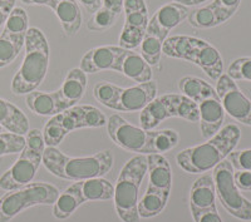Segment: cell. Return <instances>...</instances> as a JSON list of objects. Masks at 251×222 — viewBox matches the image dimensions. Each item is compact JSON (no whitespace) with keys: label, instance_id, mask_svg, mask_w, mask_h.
Here are the masks:
<instances>
[{"label":"cell","instance_id":"cell-15","mask_svg":"<svg viewBox=\"0 0 251 222\" xmlns=\"http://www.w3.org/2000/svg\"><path fill=\"white\" fill-rule=\"evenodd\" d=\"M224 111L243 124L251 125V100L240 91L234 79L227 74H221L216 87Z\"/></svg>","mask_w":251,"mask_h":222},{"label":"cell","instance_id":"cell-3","mask_svg":"<svg viewBox=\"0 0 251 222\" xmlns=\"http://www.w3.org/2000/svg\"><path fill=\"white\" fill-rule=\"evenodd\" d=\"M24 46V60L12 80V92L17 96L35 91L46 78L49 67V44L43 31L29 28Z\"/></svg>","mask_w":251,"mask_h":222},{"label":"cell","instance_id":"cell-33","mask_svg":"<svg viewBox=\"0 0 251 222\" xmlns=\"http://www.w3.org/2000/svg\"><path fill=\"white\" fill-rule=\"evenodd\" d=\"M188 23L191 24L194 28L199 29H207L217 26L214 13L211 12V9L208 8V5L195 9V10L188 13Z\"/></svg>","mask_w":251,"mask_h":222},{"label":"cell","instance_id":"cell-40","mask_svg":"<svg viewBox=\"0 0 251 222\" xmlns=\"http://www.w3.org/2000/svg\"><path fill=\"white\" fill-rule=\"evenodd\" d=\"M100 9L117 18L123 10V0H102Z\"/></svg>","mask_w":251,"mask_h":222},{"label":"cell","instance_id":"cell-4","mask_svg":"<svg viewBox=\"0 0 251 222\" xmlns=\"http://www.w3.org/2000/svg\"><path fill=\"white\" fill-rule=\"evenodd\" d=\"M162 53L167 57L190 60L200 67L211 79L217 80L224 72L221 54L214 46L190 35H174L163 42Z\"/></svg>","mask_w":251,"mask_h":222},{"label":"cell","instance_id":"cell-43","mask_svg":"<svg viewBox=\"0 0 251 222\" xmlns=\"http://www.w3.org/2000/svg\"><path fill=\"white\" fill-rule=\"evenodd\" d=\"M53 0H22V3L28 4V5H46L50 6Z\"/></svg>","mask_w":251,"mask_h":222},{"label":"cell","instance_id":"cell-7","mask_svg":"<svg viewBox=\"0 0 251 222\" xmlns=\"http://www.w3.org/2000/svg\"><path fill=\"white\" fill-rule=\"evenodd\" d=\"M147 156L138 154L123 166L114 187V207L123 222H138V192L147 173Z\"/></svg>","mask_w":251,"mask_h":222},{"label":"cell","instance_id":"cell-38","mask_svg":"<svg viewBox=\"0 0 251 222\" xmlns=\"http://www.w3.org/2000/svg\"><path fill=\"white\" fill-rule=\"evenodd\" d=\"M195 222H224L216 210V206L205 210H191Z\"/></svg>","mask_w":251,"mask_h":222},{"label":"cell","instance_id":"cell-14","mask_svg":"<svg viewBox=\"0 0 251 222\" xmlns=\"http://www.w3.org/2000/svg\"><path fill=\"white\" fill-rule=\"evenodd\" d=\"M123 10L125 24L120 35V47L132 50L142 43L149 25V10L145 0H123Z\"/></svg>","mask_w":251,"mask_h":222},{"label":"cell","instance_id":"cell-2","mask_svg":"<svg viewBox=\"0 0 251 222\" xmlns=\"http://www.w3.org/2000/svg\"><path fill=\"white\" fill-rule=\"evenodd\" d=\"M42 163L51 174L78 182L108 173L113 166V156L111 151H100L88 157H69L57 147H46Z\"/></svg>","mask_w":251,"mask_h":222},{"label":"cell","instance_id":"cell-45","mask_svg":"<svg viewBox=\"0 0 251 222\" xmlns=\"http://www.w3.org/2000/svg\"><path fill=\"white\" fill-rule=\"evenodd\" d=\"M0 133H3V127L0 125Z\"/></svg>","mask_w":251,"mask_h":222},{"label":"cell","instance_id":"cell-6","mask_svg":"<svg viewBox=\"0 0 251 222\" xmlns=\"http://www.w3.org/2000/svg\"><path fill=\"white\" fill-rule=\"evenodd\" d=\"M149 188L138 201V215L143 219L160 215L169 202L172 188V170L163 154H147Z\"/></svg>","mask_w":251,"mask_h":222},{"label":"cell","instance_id":"cell-30","mask_svg":"<svg viewBox=\"0 0 251 222\" xmlns=\"http://www.w3.org/2000/svg\"><path fill=\"white\" fill-rule=\"evenodd\" d=\"M163 42L157 37L146 33L141 43V55L150 66H156L162 54Z\"/></svg>","mask_w":251,"mask_h":222},{"label":"cell","instance_id":"cell-10","mask_svg":"<svg viewBox=\"0 0 251 222\" xmlns=\"http://www.w3.org/2000/svg\"><path fill=\"white\" fill-rule=\"evenodd\" d=\"M178 117L188 122H199L200 113L196 103L185 94H165L156 97L141 111V128L152 131L163 121Z\"/></svg>","mask_w":251,"mask_h":222},{"label":"cell","instance_id":"cell-35","mask_svg":"<svg viewBox=\"0 0 251 222\" xmlns=\"http://www.w3.org/2000/svg\"><path fill=\"white\" fill-rule=\"evenodd\" d=\"M227 75L234 80L251 82V57L237 58L228 66Z\"/></svg>","mask_w":251,"mask_h":222},{"label":"cell","instance_id":"cell-29","mask_svg":"<svg viewBox=\"0 0 251 222\" xmlns=\"http://www.w3.org/2000/svg\"><path fill=\"white\" fill-rule=\"evenodd\" d=\"M28 15L25 10L22 8H14L12 13L9 14L3 30L8 31L9 34L14 35L18 38L25 39L26 31H28Z\"/></svg>","mask_w":251,"mask_h":222},{"label":"cell","instance_id":"cell-8","mask_svg":"<svg viewBox=\"0 0 251 222\" xmlns=\"http://www.w3.org/2000/svg\"><path fill=\"white\" fill-rule=\"evenodd\" d=\"M107 124L106 116L93 105H75L55 114L43 128L47 147H57L64 137L79 128H97Z\"/></svg>","mask_w":251,"mask_h":222},{"label":"cell","instance_id":"cell-39","mask_svg":"<svg viewBox=\"0 0 251 222\" xmlns=\"http://www.w3.org/2000/svg\"><path fill=\"white\" fill-rule=\"evenodd\" d=\"M235 183L240 190L251 191V171H236L234 172Z\"/></svg>","mask_w":251,"mask_h":222},{"label":"cell","instance_id":"cell-11","mask_svg":"<svg viewBox=\"0 0 251 222\" xmlns=\"http://www.w3.org/2000/svg\"><path fill=\"white\" fill-rule=\"evenodd\" d=\"M60 191L46 182H30L0 197V222H9L33 206L54 205Z\"/></svg>","mask_w":251,"mask_h":222},{"label":"cell","instance_id":"cell-12","mask_svg":"<svg viewBox=\"0 0 251 222\" xmlns=\"http://www.w3.org/2000/svg\"><path fill=\"white\" fill-rule=\"evenodd\" d=\"M234 172L227 160H224L214 168L212 178L216 196L228 214L244 221H251V202L240 192L235 183Z\"/></svg>","mask_w":251,"mask_h":222},{"label":"cell","instance_id":"cell-31","mask_svg":"<svg viewBox=\"0 0 251 222\" xmlns=\"http://www.w3.org/2000/svg\"><path fill=\"white\" fill-rule=\"evenodd\" d=\"M180 137L174 129H160L153 133V151L154 153L162 154L163 152H169L178 145Z\"/></svg>","mask_w":251,"mask_h":222},{"label":"cell","instance_id":"cell-21","mask_svg":"<svg viewBox=\"0 0 251 222\" xmlns=\"http://www.w3.org/2000/svg\"><path fill=\"white\" fill-rule=\"evenodd\" d=\"M216 206V191L212 176L203 174L197 178L190 191V210H205Z\"/></svg>","mask_w":251,"mask_h":222},{"label":"cell","instance_id":"cell-17","mask_svg":"<svg viewBox=\"0 0 251 222\" xmlns=\"http://www.w3.org/2000/svg\"><path fill=\"white\" fill-rule=\"evenodd\" d=\"M123 51L125 49L117 46H103L93 48L83 55L79 68L86 74L98 73L107 69L120 72Z\"/></svg>","mask_w":251,"mask_h":222},{"label":"cell","instance_id":"cell-23","mask_svg":"<svg viewBox=\"0 0 251 222\" xmlns=\"http://www.w3.org/2000/svg\"><path fill=\"white\" fill-rule=\"evenodd\" d=\"M0 125L10 133L24 136L29 132V121L17 105L0 98Z\"/></svg>","mask_w":251,"mask_h":222},{"label":"cell","instance_id":"cell-9","mask_svg":"<svg viewBox=\"0 0 251 222\" xmlns=\"http://www.w3.org/2000/svg\"><path fill=\"white\" fill-rule=\"evenodd\" d=\"M44 149L46 143L42 131L30 129L26 133L25 147L20 152L18 161L0 177V188L13 191L30 183L43 162Z\"/></svg>","mask_w":251,"mask_h":222},{"label":"cell","instance_id":"cell-24","mask_svg":"<svg viewBox=\"0 0 251 222\" xmlns=\"http://www.w3.org/2000/svg\"><path fill=\"white\" fill-rule=\"evenodd\" d=\"M83 203L84 201L80 194V183L78 181L60 192L57 201L53 205V216L58 220H67Z\"/></svg>","mask_w":251,"mask_h":222},{"label":"cell","instance_id":"cell-36","mask_svg":"<svg viewBox=\"0 0 251 222\" xmlns=\"http://www.w3.org/2000/svg\"><path fill=\"white\" fill-rule=\"evenodd\" d=\"M116 19H117V18L113 17V15L109 14V13L104 12L102 9H100L98 12H96L92 15L91 19L88 20L87 26H88L89 30L92 31L107 30V29L111 28V26L113 25Z\"/></svg>","mask_w":251,"mask_h":222},{"label":"cell","instance_id":"cell-16","mask_svg":"<svg viewBox=\"0 0 251 222\" xmlns=\"http://www.w3.org/2000/svg\"><path fill=\"white\" fill-rule=\"evenodd\" d=\"M188 6L176 1L162 5L149 20L146 33L165 42L170 31L188 17Z\"/></svg>","mask_w":251,"mask_h":222},{"label":"cell","instance_id":"cell-26","mask_svg":"<svg viewBox=\"0 0 251 222\" xmlns=\"http://www.w3.org/2000/svg\"><path fill=\"white\" fill-rule=\"evenodd\" d=\"M80 194L83 201H108L114 196V187L109 181L104 178H91L86 181H79Z\"/></svg>","mask_w":251,"mask_h":222},{"label":"cell","instance_id":"cell-34","mask_svg":"<svg viewBox=\"0 0 251 222\" xmlns=\"http://www.w3.org/2000/svg\"><path fill=\"white\" fill-rule=\"evenodd\" d=\"M25 147V137L15 133H0V157L14 154L23 151Z\"/></svg>","mask_w":251,"mask_h":222},{"label":"cell","instance_id":"cell-44","mask_svg":"<svg viewBox=\"0 0 251 222\" xmlns=\"http://www.w3.org/2000/svg\"><path fill=\"white\" fill-rule=\"evenodd\" d=\"M175 1L186 6H195V5H199V4L205 3V1H207V0H175Z\"/></svg>","mask_w":251,"mask_h":222},{"label":"cell","instance_id":"cell-22","mask_svg":"<svg viewBox=\"0 0 251 222\" xmlns=\"http://www.w3.org/2000/svg\"><path fill=\"white\" fill-rule=\"evenodd\" d=\"M120 73L125 74L127 78L140 83H146L152 80V69L149 63L143 59L142 55L134 51L125 49L122 58H121Z\"/></svg>","mask_w":251,"mask_h":222},{"label":"cell","instance_id":"cell-13","mask_svg":"<svg viewBox=\"0 0 251 222\" xmlns=\"http://www.w3.org/2000/svg\"><path fill=\"white\" fill-rule=\"evenodd\" d=\"M107 131L111 140L126 151L141 154L154 153L152 146L154 131L136 127L118 114H112L108 118Z\"/></svg>","mask_w":251,"mask_h":222},{"label":"cell","instance_id":"cell-19","mask_svg":"<svg viewBox=\"0 0 251 222\" xmlns=\"http://www.w3.org/2000/svg\"><path fill=\"white\" fill-rule=\"evenodd\" d=\"M86 89L87 74L80 68L69 71L62 87L57 91L62 112L77 105V103L82 99L86 93Z\"/></svg>","mask_w":251,"mask_h":222},{"label":"cell","instance_id":"cell-42","mask_svg":"<svg viewBox=\"0 0 251 222\" xmlns=\"http://www.w3.org/2000/svg\"><path fill=\"white\" fill-rule=\"evenodd\" d=\"M77 3L82 4L84 8L91 12L92 14H94L96 12H98L102 6V0H77Z\"/></svg>","mask_w":251,"mask_h":222},{"label":"cell","instance_id":"cell-37","mask_svg":"<svg viewBox=\"0 0 251 222\" xmlns=\"http://www.w3.org/2000/svg\"><path fill=\"white\" fill-rule=\"evenodd\" d=\"M227 161L236 171H251V149L231 152L227 156Z\"/></svg>","mask_w":251,"mask_h":222},{"label":"cell","instance_id":"cell-20","mask_svg":"<svg viewBox=\"0 0 251 222\" xmlns=\"http://www.w3.org/2000/svg\"><path fill=\"white\" fill-rule=\"evenodd\" d=\"M49 8L53 9L67 37H75L82 25V12L77 0H53Z\"/></svg>","mask_w":251,"mask_h":222},{"label":"cell","instance_id":"cell-18","mask_svg":"<svg viewBox=\"0 0 251 222\" xmlns=\"http://www.w3.org/2000/svg\"><path fill=\"white\" fill-rule=\"evenodd\" d=\"M157 97V84L153 80L140 83L129 88H121L117 109L120 112L142 111Z\"/></svg>","mask_w":251,"mask_h":222},{"label":"cell","instance_id":"cell-27","mask_svg":"<svg viewBox=\"0 0 251 222\" xmlns=\"http://www.w3.org/2000/svg\"><path fill=\"white\" fill-rule=\"evenodd\" d=\"M25 44V39L9 34L3 30L0 34V68H4L19 55L20 50Z\"/></svg>","mask_w":251,"mask_h":222},{"label":"cell","instance_id":"cell-28","mask_svg":"<svg viewBox=\"0 0 251 222\" xmlns=\"http://www.w3.org/2000/svg\"><path fill=\"white\" fill-rule=\"evenodd\" d=\"M121 87L112 84L109 82H100L93 88L94 98L107 108L117 109L118 97H120Z\"/></svg>","mask_w":251,"mask_h":222},{"label":"cell","instance_id":"cell-5","mask_svg":"<svg viewBox=\"0 0 251 222\" xmlns=\"http://www.w3.org/2000/svg\"><path fill=\"white\" fill-rule=\"evenodd\" d=\"M181 92L194 100L200 113V129L203 138H211L221 129L225 111L216 89L197 77H183L178 83Z\"/></svg>","mask_w":251,"mask_h":222},{"label":"cell","instance_id":"cell-1","mask_svg":"<svg viewBox=\"0 0 251 222\" xmlns=\"http://www.w3.org/2000/svg\"><path fill=\"white\" fill-rule=\"evenodd\" d=\"M241 137L236 124H227L202 145L186 148L176 156L177 165L188 173H203L216 167L234 151Z\"/></svg>","mask_w":251,"mask_h":222},{"label":"cell","instance_id":"cell-41","mask_svg":"<svg viewBox=\"0 0 251 222\" xmlns=\"http://www.w3.org/2000/svg\"><path fill=\"white\" fill-rule=\"evenodd\" d=\"M15 0H0V28L4 26L9 14L14 9Z\"/></svg>","mask_w":251,"mask_h":222},{"label":"cell","instance_id":"cell-25","mask_svg":"<svg viewBox=\"0 0 251 222\" xmlns=\"http://www.w3.org/2000/svg\"><path fill=\"white\" fill-rule=\"evenodd\" d=\"M25 102L31 112L39 116H55L60 113V103L55 92H39L33 91L26 94Z\"/></svg>","mask_w":251,"mask_h":222},{"label":"cell","instance_id":"cell-32","mask_svg":"<svg viewBox=\"0 0 251 222\" xmlns=\"http://www.w3.org/2000/svg\"><path fill=\"white\" fill-rule=\"evenodd\" d=\"M241 0H214L208 8L214 13L217 25L227 22L236 13Z\"/></svg>","mask_w":251,"mask_h":222}]
</instances>
